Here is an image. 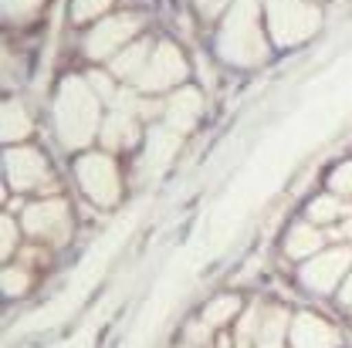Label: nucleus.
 Listing matches in <instances>:
<instances>
[{
	"instance_id": "nucleus-21",
	"label": "nucleus",
	"mask_w": 352,
	"mask_h": 348,
	"mask_svg": "<svg viewBox=\"0 0 352 348\" xmlns=\"http://www.w3.org/2000/svg\"><path fill=\"white\" fill-rule=\"evenodd\" d=\"M332 186H336L339 193H352V163L349 166H342L339 173L332 176Z\"/></svg>"
},
{
	"instance_id": "nucleus-19",
	"label": "nucleus",
	"mask_w": 352,
	"mask_h": 348,
	"mask_svg": "<svg viewBox=\"0 0 352 348\" xmlns=\"http://www.w3.org/2000/svg\"><path fill=\"white\" fill-rule=\"evenodd\" d=\"M38 7H41V0H3V14H7V17H14V21H21V17L34 14Z\"/></svg>"
},
{
	"instance_id": "nucleus-15",
	"label": "nucleus",
	"mask_w": 352,
	"mask_h": 348,
	"mask_svg": "<svg viewBox=\"0 0 352 348\" xmlns=\"http://www.w3.org/2000/svg\"><path fill=\"white\" fill-rule=\"evenodd\" d=\"M28 129H31L28 112L17 102H7L3 105V115H0V135L3 139H21V135H28Z\"/></svg>"
},
{
	"instance_id": "nucleus-26",
	"label": "nucleus",
	"mask_w": 352,
	"mask_h": 348,
	"mask_svg": "<svg viewBox=\"0 0 352 348\" xmlns=\"http://www.w3.org/2000/svg\"><path fill=\"white\" fill-rule=\"evenodd\" d=\"M346 301H352V284H349V294H346Z\"/></svg>"
},
{
	"instance_id": "nucleus-8",
	"label": "nucleus",
	"mask_w": 352,
	"mask_h": 348,
	"mask_svg": "<svg viewBox=\"0 0 352 348\" xmlns=\"http://www.w3.org/2000/svg\"><path fill=\"white\" fill-rule=\"evenodd\" d=\"M135 27H139L135 17H112V21L98 24V27L88 34V54H91V58L112 54L119 44H126L132 34H135Z\"/></svg>"
},
{
	"instance_id": "nucleus-23",
	"label": "nucleus",
	"mask_w": 352,
	"mask_h": 348,
	"mask_svg": "<svg viewBox=\"0 0 352 348\" xmlns=\"http://www.w3.org/2000/svg\"><path fill=\"white\" fill-rule=\"evenodd\" d=\"M0 227H3V244H0V251L10 254V251H14V223H10V217H3Z\"/></svg>"
},
{
	"instance_id": "nucleus-20",
	"label": "nucleus",
	"mask_w": 352,
	"mask_h": 348,
	"mask_svg": "<svg viewBox=\"0 0 352 348\" xmlns=\"http://www.w3.org/2000/svg\"><path fill=\"white\" fill-rule=\"evenodd\" d=\"M342 213V207L332 200V196H325V200H315L311 203V220H336Z\"/></svg>"
},
{
	"instance_id": "nucleus-22",
	"label": "nucleus",
	"mask_w": 352,
	"mask_h": 348,
	"mask_svg": "<svg viewBox=\"0 0 352 348\" xmlns=\"http://www.w3.org/2000/svg\"><path fill=\"white\" fill-rule=\"evenodd\" d=\"M24 284H28V277H24L21 270H7V274H3V288H7V294H17Z\"/></svg>"
},
{
	"instance_id": "nucleus-12",
	"label": "nucleus",
	"mask_w": 352,
	"mask_h": 348,
	"mask_svg": "<svg viewBox=\"0 0 352 348\" xmlns=\"http://www.w3.org/2000/svg\"><path fill=\"white\" fill-rule=\"evenodd\" d=\"M135 119H132V112H122V108H116L112 115H109V122H105V129H102V139H105V146L109 149H122V146H132L135 142Z\"/></svg>"
},
{
	"instance_id": "nucleus-9",
	"label": "nucleus",
	"mask_w": 352,
	"mask_h": 348,
	"mask_svg": "<svg viewBox=\"0 0 352 348\" xmlns=\"http://www.w3.org/2000/svg\"><path fill=\"white\" fill-rule=\"evenodd\" d=\"M200 112H204L200 91L197 88H183V91H176V98L166 105V122H170L173 132H186L200 119Z\"/></svg>"
},
{
	"instance_id": "nucleus-4",
	"label": "nucleus",
	"mask_w": 352,
	"mask_h": 348,
	"mask_svg": "<svg viewBox=\"0 0 352 348\" xmlns=\"http://www.w3.org/2000/svg\"><path fill=\"white\" fill-rule=\"evenodd\" d=\"M78 179L98 207H112L119 200V173L109 156H85L78 163Z\"/></svg>"
},
{
	"instance_id": "nucleus-14",
	"label": "nucleus",
	"mask_w": 352,
	"mask_h": 348,
	"mask_svg": "<svg viewBox=\"0 0 352 348\" xmlns=\"http://www.w3.org/2000/svg\"><path fill=\"white\" fill-rule=\"evenodd\" d=\"M146 65H149V47L142 41L126 47V54H119V58L112 61L116 75H119V78H129V82H139V75L146 71Z\"/></svg>"
},
{
	"instance_id": "nucleus-16",
	"label": "nucleus",
	"mask_w": 352,
	"mask_h": 348,
	"mask_svg": "<svg viewBox=\"0 0 352 348\" xmlns=\"http://www.w3.org/2000/svg\"><path fill=\"white\" fill-rule=\"evenodd\" d=\"M315 247H318V233H315L311 227L302 223V227L292 230V237H288V254H292V257H305L308 251H315Z\"/></svg>"
},
{
	"instance_id": "nucleus-24",
	"label": "nucleus",
	"mask_w": 352,
	"mask_h": 348,
	"mask_svg": "<svg viewBox=\"0 0 352 348\" xmlns=\"http://www.w3.org/2000/svg\"><path fill=\"white\" fill-rule=\"evenodd\" d=\"M91 85L98 88V95H102V98H112V82H109L105 75H91Z\"/></svg>"
},
{
	"instance_id": "nucleus-2",
	"label": "nucleus",
	"mask_w": 352,
	"mask_h": 348,
	"mask_svg": "<svg viewBox=\"0 0 352 348\" xmlns=\"http://www.w3.org/2000/svg\"><path fill=\"white\" fill-rule=\"evenodd\" d=\"M220 54L234 65H258L264 61V41L258 31V17H254V3H241L230 21L223 24L220 34Z\"/></svg>"
},
{
	"instance_id": "nucleus-11",
	"label": "nucleus",
	"mask_w": 352,
	"mask_h": 348,
	"mask_svg": "<svg viewBox=\"0 0 352 348\" xmlns=\"http://www.w3.org/2000/svg\"><path fill=\"white\" fill-rule=\"evenodd\" d=\"M342 264H349V254H346V251H332V254L318 257L315 264H308L305 281L308 284H315V288H329V284L342 274Z\"/></svg>"
},
{
	"instance_id": "nucleus-18",
	"label": "nucleus",
	"mask_w": 352,
	"mask_h": 348,
	"mask_svg": "<svg viewBox=\"0 0 352 348\" xmlns=\"http://www.w3.org/2000/svg\"><path fill=\"white\" fill-rule=\"evenodd\" d=\"M234 311H237V301H234V298L214 301V305L207 308V325H220V321H227V318H230Z\"/></svg>"
},
{
	"instance_id": "nucleus-7",
	"label": "nucleus",
	"mask_w": 352,
	"mask_h": 348,
	"mask_svg": "<svg viewBox=\"0 0 352 348\" xmlns=\"http://www.w3.org/2000/svg\"><path fill=\"white\" fill-rule=\"evenodd\" d=\"M7 179L14 189H34L47 179V166L34 149H10L7 152Z\"/></svg>"
},
{
	"instance_id": "nucleus-13",
	"label": "nucleus",
	"mask_w": 352,
	"mask_h": 348,
	"mask_svg": "<svg viewBox=\"0 0 352 348\" xmlns=\"http://www.w3.org/2000/svg\"><path fill=\"white\" fill-rule=\"evenodd\" d=\"M336 342V335L318 321V318H298L295 321V345L298 348H329Z\"/></svg>"
},
{
	"instance_id": "nucleus-5",
	"label": "nucleus",
	"mask_w": 352,
	"mask_h": 348,
	"mask_svg": "<svg viewBox=\"0 0 352 348\" xmlns=\"http://www.w3.org/2000/svg\"><path fill=\"white\" fill-rule=\"evenodd\" d=\"M183 75H186V61H183V54L176 51L173 44H163V47L149 58L146 71L139 75V85L146 88V91H160V88L176 85Z\"/></svg>"
},
{
	"instance_id": "nucleus-25",
	"label": "nucleus",
	"mask_w": 352,
	"mask_h": 348,
	"mask_svg": "<svg viewBox=\"0 0 352 348\" xmlns=\"http://www.w3.org/2000/svg\"><path fill=\"white\" fill-rule=\"evenodd\" d=\"M197 3H200V10H204V14H210V17H214L217 10H223V3H227V0H197Z\"/></svg>"
},
{
	"instance_id": "nucleus-10",
	"label": "nucleus",
	"mask_w": 352,
	"mask_h": 348,
	"mask_svg": "<svg viewBox=\"0 0 352 348\" xmlns=\"http://www.w3.org/2000/svg\"><path fill=\"white\" fill-rule=\"evenodd\" d=\"M179 146V132L173 129H156L149 135V149H146V170L149 173H163L170 166V159L176 156Z\"/></svg>"
},
{
	"instance_id": "nucleus-6",
	"label": "nucleus",
	"mask_w": 352,
	"mask_h": 348,
	"mask_svg": "<svg viewBox=\"0 0 352 348\" xmlns=\"http://www.w3.org/2000/svg\"><path fill=\"white\" fill-rule=\"evenodd\" d=\"M24 227H28V233H34V237H65L68 233V207L61 203V200H44L38 207H31L28 213H24Z\"/></svg>"
},
{
	"instance_id": "nucleus-3",
	"label": "nucleus",
	"mask_w": 352,
	"mask_h": 348,
	"mask_svg": "<svg viewBox=\"0 0 352 348\" xmlns=\"http://www.w3.org/2000/svg\"><path fill=\"white\" fill-rule=\"evenodd\" d=\"M267 27L274 41L295 44L318 27V14L302 0H267Z\"/></svg>"
},
{
	"instance_id": "nucleus-1",
	"label": "nucleus",
	"mask_w": 352,
	"mask_h": 348,
	"mask_svg": "<svg viewBox=\"0 0 352 348\" xmlns=\"http://www.w3.org/2000/svg\"><path fill=\"white\" fill-rule=\"evenodd\" d=\"M54 122H58V135L65 146H82L91 139L95 122H98V108L88 85H82L78 78L65 82L58 91V105H54Z\"/></svg>"
},
{
	"instance_id": "nucleus-17",
	"label": "nucleus",
	"mask_w": 352,
	"mask_h": 348,
	"mask_svg": "<svg viewBox=\"0 0 352 348\" xmlns=\"http://www.w3.org/2000/svg\"><path fill=\"white\" fill-rule=\"evenodd\" d=\"M109 3L112 0H75V7H72V17L82 24V21H91V17H98L102 10H109Z\"/></svg>"
}]
</instances>
